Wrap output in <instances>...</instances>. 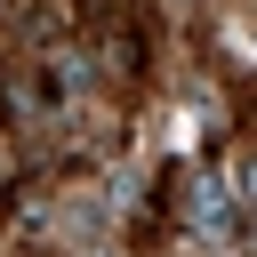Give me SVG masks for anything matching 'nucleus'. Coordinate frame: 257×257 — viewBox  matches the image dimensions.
<instances>
[{
    "mask_svg": "<svg viewBox=\"0 0 257 257\" xmlns=\"http://www.w3.org/2000/svg\"><path fill=\"white\" fill-rule=\"evenodd\" d=\"M249 40H257V32H249Z\"/></svg>",
    "mask_w": 257,
    "mask_h": 257,
    "instance_id": "f257e3e1",
    "label": "nucleus"
}]
</instances>
